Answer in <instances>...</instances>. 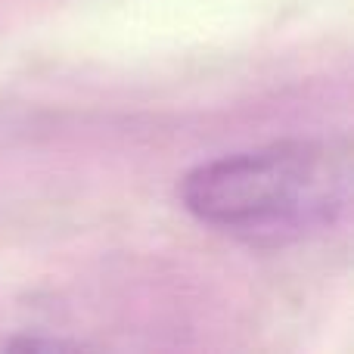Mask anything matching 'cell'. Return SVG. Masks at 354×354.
I'll return each instance as SVG.
<instances>
[{"label":"cell","instance_id":"1","mask_svg":"<svg viewBox=\"0 0 354 354\" xmlns=\"http://www.w3.org/2000/svg\"><path fill=\"white\" fill-rule=\"evenodd\" d=\"M348 149L274 143L202 162L180 183L193 218L249 239H289L333 227L348 205Z\"/></svg>","mask_w":354,"mask_h":354}]
</instances>
